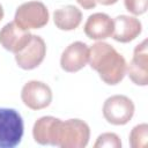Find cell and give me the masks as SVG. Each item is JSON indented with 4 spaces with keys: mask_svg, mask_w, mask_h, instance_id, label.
<instances>
[{
    "mask_svg": "<svg viewBox=\"0 0 148 148\" xmlns=\"http://www.w3.org/2000/svg\"><path fill=\"white\" fill-rule=\"evenodd\" d=\"M89 65L102 81L109 86L118 84L126 75V60L105 42H96L89 49Z\"/></svg>",
    "mask_w": 148,
    "mask_h": 148,
    "instance_id": "6da1fadb",
    "label": "cell"
},
{
    "mask_svg": "<svg viewBox=\"0 0 148 148\" xmlns=\"http://www.w3.org/2000/svg\"><path fill=\"white\" fill-rule=\"evenodd\" d=\"M90 138L88 124L81 119L58 120L54 130L52 146L61 148H84Z\"/></svg>",
    "mask_w": 148,
    "mask_h": 148,
    "instance_id": "7a4b0ae2",
    "label": "cell"
},
{
    "mask_svg": "<svg viewBox=\"0 0 148 148\" xmlns=\"http://www.w3.org/2000/svg\"><path fill=\"white\" fill-rule=\"evenodd\" d=\"M23 119L9 108H0V148L16 147L23 136Z\"/></svg>",
    "mask_w": 148,
    "mask_h": 148,
    "instance_id": "3957f363",
    "label": "cell"
},
{
    "mask_svg": "<svg viewBox=\"0 0 148 148\" xmlns=\"http://www.w3.org/2000/svg\"><path fill=\"white\" fill-rule=\"evenodd\" d=\"M50 18L46 6L40 1H28L20 5L15 12L14 22L24 30L40 29Z\"/></svg>",
    "mask_w": 148,
    "mask_h": 148,
    "instance_id": "277c9868",
    "label": "cell"
},
{
    "mask_svg": "<svg viewBox=\"0 0 148 148\" xmlns=\"http://www.w3.org/2000/svg\"><path fill=\"white\" fill-rule=\"evenodd\" d=\"M134 103L125 95H113L103 104V117L112 125H125L134 114Z\"/></svg>",
    "mask_w": 148,
    "mask_h": 148,
    "instance_id": "5b68a950",
    "label": "cell"
},
{
    "mask_svg": "<svg viewBox=\"0 0 148 148\" xmlns=\"http://www.w3.org/2000/svg\"><path fill=\"white\" fill-rule=\"evenodd\" d=\"M21 99L29 109L42 110L51 104L52 90L46 83L31 80L23 86L21 90Z\"/></svg>",
    "mask_w": 148,
    "mask_h": 148,
    "instance_id": "8992f818",
    "label": "cell"
},
{
    "mask_svg": "<svg viewBox=\"0 0 148 148\" xmlns=\"http://www.w3.org/2000/svg\"><path fill=\"white\" fill-rule=\"evenodd\" d=\"M46 56V45L42 37L32 35L30 42L17 53H15V61L22 69L30 71L38 67Z\"/></svg>",
    "mask_w": 148,
    "mask_h": 148,
    "instance_id": "52a82bcc",
    "label": "cell"
},
{
    "mask_svg": "<svg viewBox=\"0 0 148 148\" xmlns=\"http://www.w3.org/2000/svg\"><path fill=\"white\" fill-rule=\"evenodd\" d=\"M126 73L133 83L147 86L148 83V45L147 39L142 40L134 49L132 60L126 67Z\"/></svg>",
    "mask_w": 148,
    "mask_h": 148,
    "instance_id": "ba28073f",
    "label": "cell"
},
{
    "mask_svg": "<svg viewBox=\"0 0 148 148\" xmlns=\"http://www.w3.org/2000/svg\"><path fill=\"white\" fill-rule=\"evenodd\" d=\"M89 61V47L83 42L69 44L60 57V66L65 72L75 73L82 69Z\"/></svg>",
    "mask_w": 148,
    "mask_h": 148,
    "instance_id": "9c48e42d",
    "label": "cell"
},
{
    "mask_svg": "<svg viewBox=\"0 0 148 148\" xmlns=\"http://www.w3.org/2000/svg\"><path fill=\"white\" fill-rule=\"evenodd\" d=\"M32 34L29 30L20 28L14 21L5 24L0 30V44L9 52L17 53L31 39Z\"/></svg>",
    "mask_w": 148,
    "mask_h": 148,
    "instance_id": "30bf717a",
    "label": "cell"
},
{
    "mask_svg": "<svg viewBox=\"0 0 148 148\" xmlns=\"http://www.w3.org/2000/svg\"><path fill=\"white\" fill-rule=\"evenodd\" d=\"M84 34L90 39L102 40L113 34V20L105 13L91 14L84 23Z\"/></svg>",
    "mask_w": 148,
    "mask_h": 148,
    "instance_id": "8fae6325",
    "label": "cell"
},
{
    "mask_svg": "<svg viewBox=\"0 0 148 148\" xmlns=\"http://www.w3.org/2000/svg\"><path fill=\"white\" fill-rule=\"evenodd\" d=\"M142 30L141 22L128 15H119L113 20V34L112 38L120 43H128L135 39Z\"/></svg>",
    "mask_w": 148,
    "mask_h": 148,
    "instance_id": "7c38bea8",
    "label": "cell"
},
{
    "mask_svg": "<svg viewBox=\"0 0 148 148\" xmlns=\"http://www.w3.org/2000/svg\"><path fill=\"white\" fill-rule=\"evenodd\" d=\"M82 21V13L81 10L73 6L67 5L57 9L53 14V22L56 27L60 30L69 31L76 29Z\"/></svg>",
    "mask_w": 148,
    "mask_h": 148,
    "instance_id": "4fadbf2b",
    "label": "cell"
},
{
    "mask_svg": "<svg viewBox=\"0 0 148 148\" xmlns=\"http://www.w3.org/2000/svg\"><path fill=\"white\" fill-rule=\"evenodd\" d=\"M58 118L52 116L40 117L36 120L32 127V136L35 141L39 145H51L54 126Z\"/></svg>",
    "mask_w": 148,
    "mask_h": 148,
    "instance_id": "5bb4252c",
    "label": "cell"
},
{
    "mask_svg": "<svg viewBox=\"0 0 148 148\" xmlns=\"http://www.w3.org/2000/svg\"><path fill=\"white\" fill-rule=\"evenodd\" d=\"M148 142V125L146 123L134 126L130 133V146L132 148H145Z\"/></svg>",
    "mask_w": 148,
    "mask_h": 148,
    "instance_id": "9a60e30c",
    "label": "cell"
},
{
    "mask_svg": "<svg viewBox=\"0 0 148 148\" xmlns=\"http://www.w3.org/2000/svg\"><path fill=\"white\" fill-rule=\"evenodd\" d=\"M94 147L95 148H104V147H106V148H120L121 141L116 133L108 132V133L101 134L97 138L96 142L94 143Z\"/></svg>",
    "mask_w": 148,
    "mask_h": 148,
    "instance_id": "2e32d148",
    "label": "cell"
},
{
    "mask_svg": "<svg viewBox=\"0 0 148 148\" xmlns=\"http://www.w3.org/2000/svg\"><path fill=\"white\" fill-rule=\"evenodd\" d=\"M124 5L133 15H141L147 10L148 0H124Z\"/></svg>",
    "mask_w": 148,
    "mask_h": 148,
    "instance_id": "e0dca14e",
    "label": "cell"
},
{
    "mask_svg": "<svg viewBox=\"0 0 148 148\" xmlns=\"http://www.w3.org/2000/svg\"><path fill=\"white\" fill-rule=\"evenodd\" d=\"M76 1L84 9H92V8L96 7V1L95 0H76Z\"/></svg>",
    "mask_w": 148,
    "mask_h": 148,
    "instance_id": "ac0fdd59",
    "label": "cell"
},
{
    "mask_svg": "<svg viewBox=\"0 0 148 148\" xmlns=\"http://www.w3.org/2000/svg\"><path fill=\"white\" fill-rule=\"evenodd\" d=\"M96 3H101V5H104V6H110V5H113L116 3L118 0H95Z\"/></svg>",
    "mask_w": 148,
    "mask_h": 148,
    "instance_id": "d6986e66",
    "label": "cell"
},
{
    "mask_svg": "<svg viewBox=\"0 0 148 148\" xmlns=\"http://www.w3.org/2000/svg\"><path fill=\"white\" fill-rule=\"evenodd\" d=\"M3 18V8H2V6L0 5V21Z\"/></svg>",
    "mask_w": 148,
    "mask_h": 148,
    "instance_id": "ffe728a7",
    "label": "cell"
}]
</instances>
